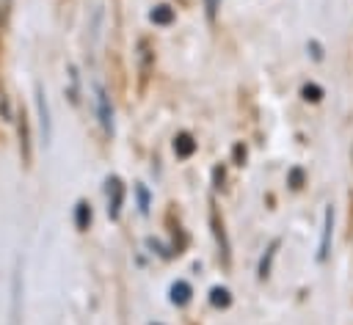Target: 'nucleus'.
Returning a JSON list of instances; mask_svg holds the SVG:
<instances>
[{
	"label": "nucleus",
	"instance_id": "f257e3e1",
	"mask_svg": "<svg viewBox=\"0 0 353 325\" xmlns=\"http://www.w3.org/2000/svg\"><path fill=\"white\" fill-rule=\"evenodd\" d=\"M331 231H334V207H325V218H323V237H320V251H317V259H320V262H325V259H328Z\"/></svg>",
	"mask_w": 353,
	"mask_h": 325
},
{
	"label": "nucleus",
	"instance_id": "f03ea898",
	"mask_svg": "<svg viewBox=\"0 0 353 325\" xmlns=\"http://www.w3.org/2000/svg\"><path fill=\"white\" fill-rule=\"evenodd\" d=\"M108 196H110V201H108V215H110V218H119L121 204H124V185H121L119 179H110V182H108Z\"/></svg>",
	"mask_w": 353,
	"mask_h": 325
},
{
	"label": "nucleus",
	"instance_id": "7ed1b4c3",
	"mask_svg": "<svg viewBox=\"0 0 353 325\" xmlns=\"http://www.w3.org/2000/svg\"><path fill=\"white\" fill-rule=\"evenodd\" d=\"M97 107H99V121L105 127V132H113V110H110V99L105 94V88L97 85Z\"/></svg>",
	"mask_w": 353,
	"mask_h": 325
},
{
	"label": "nucleus",
	"instance_id": "20e7f679",
	"mask_svg": "<svg viewBox=\"0 0 353 325\" xmlns=\"http://www.w3.org/2000/svg\"><path fill=\"white\" fill-rule=\"evenodd\" d=\"M36 107H39V121H41V132H44V138L50 140L52 124H50V110H47V99H44V91H41V88H36Z\"/></svg>",
	"mask_w": 353,
	"mask_h": 325
},
{
	"label": "nucleus",
	"instance_id": "39448f33",
	"mask_svg": "<svg viewBox=\"0 0 353 325\" xmlns=\"http://www.w3.org/2000/svg\"><path fill=\"white\" fill-rule=\"evenodd\" d=\"M193 151H196V140H193V135L179 132V135L174 138V154H176V157H190Z\"/></svg>",
	"mask_w": 353,
	"mask_h": 325
},
{
	"label": "nucleus",
	"instance_id": "423d86ee",
	"mask_svg": "<svg viewBox=\"0 0 353 325\" xmlns=\"http://www.w3.org/2000/svg\"><path fill=\"white\" fill-rule=\"evenodd\" d=\"M190 295H193V289H190L188 281H176L171 286V303H176V306H185L190 300Z\"/></svg>",
	"mask_w": 353,
	"mask_h": 325
},
{
	"label": "nucleus",
	"instance_id": "0eeeda50",
	"mask_svg": "<svg viewBox=\"0 0 353 325\" xmlns=\"http://www.w3.org/2000/svg\"><path fill=\"white\" fill-rule=\"evenodd\" d=\"M149 19H152L154 25H171L174 11H171L168 6H154V8H152V14H149Z\"/></svg>",
	"mask_w": 353,
	"mask_h": 325
},
{
	"label": "nucleus",
	"instance_id": "6e6552de",
	"mask_svg": "<svg viewBox=\"0 0 353 325\" xmlns=\"http://www.w3.org/2000/svg\"><path fill=\"white\" fill-rule=\"evenodd\" d=\"M74 223H77V229H80V231H85V229H88V223H91V209H88V204H85V201H80V204H77V209H74Z\"/></svg>",
	"mask_w": 353,
	"mask_h": 325
},
{
	"label": "nucleus",
	"instance_id": "1a4fd4ad",
	"mask_svg": "<svg viewBox=\"0 0 353 325\" xmlns=\"http://www.w3.org/2000/svg\"><path fill=\"white\" fill-rule=\"evenodd\" d=\"M210 303H212V306H221V308H226V306L232 303V297H229V289H223V286H215V289L210 292Z\"/></svg>",
	"mask_w": 353,
	"mask_h": 325
},
{
	"label": "nucleus",
	"instance_id": "9d476101",
	"mask_svg": "<svg viewBox=\"0 0 353 325\" xmlns=\"http://www.w3.org/2000/svg\"><path fill=\"white\" fill-rule=\"evenodd\" d=\"M276 248H279V240L268 248V253L262 256V262H259V278H268V273H270V262H273V256H276Z\"/></svg>",
	"mask_w": 353,
	"mask_h": 325
},
{
	"label": "nucleus",
	"instance_id": "9b49d317",
	"mask_svg": "<svg viewBox=\"0 0 353 325\" xmlns=\"http://www.w3.org/2000/svg\"><path fill=\"white\" fill-rule=\"evenodd\" d=\"M303 99H309V102H320V99H323V88L314 85V83L303 85Z\"/></svg>",
	"mask_w": 353,
	"mask_h": 325
},
{
	"label": "nucleus",
	"instance_id": "f8f14e48",
	"mask_svg": "<svg viewBox=\"0 0 353 325\" xmlns=\"http://www.w3.org/2000/svg\"><path fill=\"white\" fill-rule=\"evenodd\" d=\"M19 138H22V154L25 160H30V140H28V124H25V116L19 121Z\"/></svg>",
	"mask_w": 353,
	"mask_h": 325
},
{
	"label": "nucleus",
	"instance_id": "ddd939ff",
	"mask_svg": "<svg viewBox=\"0 0 353 325\" xmlns=\"http://www.w3.org/2000/svg\"><path fill=\"white\" fill-rule=\"evenodd\" d=\"M232 154H234V160H237V165H243V160H245V146H240V143H237V146L232 149Z\"/></svg>",
	"mask_w": 353,
	"mask_h": 325
},
{
	"label": "nucleus",
	"instance_id": "4468645a",
	"mask_svg": "<svg viewBox=\"0 0 353 325\" xmlns=\"http://www.w3.org/2000/svg\"><path fill=\"white\" fill-rule=\"evenodd\" d=\"M204 3H207V14H210V17H215V8H218V3H221V0H204Z\"/></svg>",
	"mask_w": 353,
	"mask_h": 325
},
{
	"label": "nucleus",
	"instance_id": "2eb2a0df",
	"mask_svg": "<svg viewBox=\"0 0 353 325\" xmlns=\"http://www.w3.org/2000/svg\"><path fill=\"white\" fill-rule=\"evenodd\" d=\"M212 176H215V187H221V182H223V168H215Z\"/></svg>",
	"mask_w": 353,
	"mask_h": 325
},
{
	"label": "nucleus",
	"instance_id": "dca6fc26",
	"mask_svg": "<svg viewBox=\"0 0 353 325\" xmlns=\"http://www.w3.org/2000/svg\"><path fill=\"white\" fill-rule=\"evenodd\" d=\"M138 196H141V209L146 212V190H143V187H138Z\"/></svg>",
	"mask_w": 353,
	"mask_h": 325
},
{
	"label": "nucleus",
	"instance_id": "f3484780",
	"mask_svg": "<svg viewBox=\"0 0 353 325\" xmlns=\"http://www.w3.org/2000/svg\"><path fill=\"white\" fill-rule=\"evenodd\" d=\"M298 182H301V171H292V185L298 187Z\"/></svg>",
	"mask_w": 353,
	"mask_h": 325
}]
</instances>
